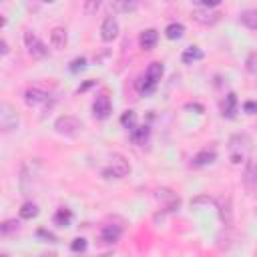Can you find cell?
Returning <instances> with one entry per match:
<instances>
[{"instance_id": "6da1fadb", "label": "cell", "mask_w": 257, "mask_h": 257, "mask_svg": "<svg viewBox=\"0 0 257 257\" xmlns=\"http://www.w3.org/2000/svg\"><path fill=\"white\" fill-rule=\"evenodd\" d=\"M163 73H165V68L161 62H151L149 68L145 71V75L139 79V82H137V89H139L141 95H151L153 91L157 89V84L159 80L163 79Z\"/></svg>"}, {"instance_id": "7a4b0ae2", "label": "cell", "mask_w": 257, "mask_h": 257, "mask_svg": "<svg viewBox=\"0 0 257 257\" xmlns=\"http://www.w3.org/2000/svg\"><path fill=\"white\" fill-rule=\"evenodd\" d=\"M249 147H251V139L247 135H233L229 139V159L233 165H241L247 161L249 155Z\"/></svg>"}, {"instance_id": "3957f363", "label": "cell", "mask_w": 257, "mask_h": 257, "mask_svg": "<svg viewBox=\"0 0 257 257\" xmlns=\"http://www.w3.org/2000/svg\"><path fill=\"white\" fill-rule=\"evenodd\" d=\"M0 129H2V133H10L14 129H19V115H16V109L8 100L0 102Z\"/></svg>"}, {"instance_id": "277c9868", "label": "cell", "mask_w": 257, "mask_h": 257, "mask_svg": "<svg viewBox=\"0 0 257 257\" xmlns=\"http://www.w3.org/2000/svg\"><path fill=\"white\" fill-rule=\"evenodd\" d=\"M55 129L59 135H64V137H77L80 131H82V123L79 121L77 117L73 115H62L55 121Z\"/></svg>"}, {"instance_id": "5b68a950", "label": "cell", "mask_w": 257, "mask_h": 257, "mask_svg": "<svg viewBox=\"0 0 257 257\" xmlns=\"http://www.w3.org/2000/svg\"><path fill=\"white\" fill-rule=\"evenodd\" d=\"M129 171H131V167L125 161V157L115 155L111 159V163L102 169V177H105V179H123V177L129 175Z\"/></svg>"}, {"instance_id": "8992f818", "label": "cell", "mask_w": 257, "mask_h": 257, "mask_svg": "<svg viewBox=\"0 0 257 257\" xmlns=\"http://www.w3.org/2000/svg\"><path fill=\"white\" fill-rule=\"evenodd\" d=\"M24 44H26V50H28V55L32 59H44V57H48L46 44L34 32H30V30L24 32Z\"/></svg>"}, {"instance_id": "52a82bcc", "label": "cell", "mask_w": 257, "mask_h": 257, "mask_svg": "<svg viewBox=\"0 0 257 257\" xmlns=\"http://www.w3.org/2000/svg\"><path fill=\"white\" fill-rule=\"evenodd\" d=\"M215 205H217L219 219L223 221V225L231 227L233 225V203H231V197L229 195H221L219 199H215Z\"/></svg>"}, {"instance_id": "ba28073f", "label": "cell", "mask_w": 257, "mask_h": 257, "mask_svg": "<svg viewBox=\"0 0 257 257\" xmlns=\"http://www.w3.org/2000/svg\"><path fill=\"white\" fill-rule=\"evenodd\" d=\"M111 113H113L111 99L107 95L97 97V100L93 102V115H95V119H99V121H105V119L111 117Z\"/></svg>"}, {"instance_id": "9c48e42d", "label": "cell", "mask_w": 257, "mask_h": 257, "mask_svg": "<svg viewBox=\"0 0 257 257\" xmlns=\"http://www.w3.org/2000/svg\"><path fill=\"white\" fill-rule=\"evenodd\" d=\"M191 19H193L195 22L203 24V26H213V24H217V22H219L221 14H219V12H215V10H211V8H197V10H193Z\"/></svg>"}, {"instance_id": "30bf717a", "label": "cell", "mask_w": 257, "mask_h": 257, "mask_svg": "<svg viewBox=\"0 0 257 257\" xmlns=\"http://www.w3.org/2000/svg\"><path fill=\"white\" fill-rule=\"evenodd\" d=\"M155 197L165 203V211H169V213L177 211L179 205H181V199L177 197V193H173L171 189H167V187H161V189H157V195Z\"/></svg>"}, {"instance_id": "8fae6325", "label": "cell", "mask_w": 257, "mask_h": 257, "mask_svg": "<svg viewBox=\"0 0 257 257\" xmlns=\"http://www.w3.org/2000/svg\"><path fill=\"white\" fill-rule=\"evenodd\" d=\"M117 37H119V22L115 16H107L100 26V39L105 42H113Z\"/></svg>"}, {"instance_id": "7c38bea8", "label": "cell", "mask_w": 257, "mask_h": 257, "mask_svg": "<svg viewBox=\"0 0 257 257\" xmlns=\"http://www.w3.org/2000/svg\"><path fill=\"white\" fill-rule=\"evenodd\" d=\"M48 99H50V95L44 93V91H40V89H28V91L24 93V102H26L28 107H32V109H37V107L44 105Z\"/></svg>"}, {"instance_id": "4fadbf2b", "label": "cell", "mask_w": 257, "mask_h": 257, "mask_svg": "<svg viewBox=\"0 0 257 257\" xmlns=\"http://www.w3.org/2000/svg\"><path fill=\"white\" fill-rule=\"evenodd\" d=\"M121 235H123V229L119 225H105L102 231H100V241L113 245V243H117L119 239H121Z\"/></svg>"}, {"instance_id": "5bb4252c", "label": "cell", "mask_w": 257, "mask_h": 257, "mask_svg": "<svg viewBox=\"0 0 257 257\" xmlns=\"http://www.w3.org/2000/svg\"><path fill=\"white\" fill-rule=\"evenodd\" d=\"M68 42V34H66V28L62 26H55L53 30H50V44H53V48L57 50H62Z\"/></svg>"}, {"instance_id": "9a60e30c", "label": "cell", "mask_w": 257, "mask_h": 257, "mask_svg": "<svg viewBox=\"0 0 257 257\" xmlns=\"http://www.w3.org/2000/svg\"><path fill=\"white\" fill-rule=\"evenodd\" d=\"M217 159V153H215V149L211 147H207V149H201L197 155L193 157V165L195 167H205V165H211L213 161Z\"/></svg>"}, {"instance_id": "2e32d148", "label": "cell", "mask_w": 257, "mask_h": 257, "mask_svg": "<svg viewBox=\"0 0 257 257\" xmlns=\"http://www.w3.org/2000/svg\"><path fill=\"white\" fill-rule=\"evenodd\" d=\"M157 40H159V32L155 28H149V30H145L141 34L139 44H141L143 50H153V48H155V44H157Z\"/></svg>"}, {"instance_id": "e0dca14e", "label": "cell", "mask_w": 257, "mask_h": 257, "mask_svg": "<svg viewBox=\"0 0 257 257\" xmlns=\"http://www.w3.org/2000/svg\"><path fill=\"white\" fill-rule=\"evenodd\" d=\"M149 135H151L149 127H135L131 129V141L137 145H145L149 141Z\"/></svg>"}, {"instance_id": "ac0fdd59", "label": "cell", "mask_w": 257, "mask_h": 257, "mask_svg": "<svg viewBox=\"0 0 257 257\" xmlns=\"http://www.w3.org/2000/svg\"><path fill=\"white\" fill-rule=\"evenodd\" d=\"M113 12H133L137 8V0H111Z\"/></svg>"}, {"instance_id": "d6986e66", "label": "cell", "mask_w": 257, "mask_h": 257, "mask_svg": "<svg viewBox=\"0 0 257 257\" xmlns=\"http://www.w3.org/2000/svg\"><path fill=\"white\" fill-rule=\"evenodd\" d=\"M239 20L249 30H257V10H243L241 16H239Z\"/></svg>"}, {"instance_id": "ffe728a7", "label": "cell", "mask_w": 257, "mask_h": 257, "mask_svg": "<svg viewBox=\"0 0 257 257\" xmlns=\"http://www.w3.org/2000/svg\"><path fill=\"white\" fill-rule=\"evenodd\" d=\"M235 111H237V97H235V93H229L225 97V102H223V117L233 119Z\"/></svg>"}, {"instance_id": "44dd1931", "label": "cell", "mask_w": 257, "mask_h": 257, "mask_svg": "<svg viewBox=\"0 0 257 257\" xmlns=\"http://www.w3.org/2000/svg\"><path fill=\"white\" fill-rule=\"evenodd\" d=\"M183 34H185V26H183L181 22H173V24H169V26L165 28V37H167L169 40H179Z\"/></svg>"}, {"instance_id": "7402d4cb", "label": "cell", "mask_w": 257, "mask_h": 257, "mask_svg": "<svg viewBox=\"0 0 257 257\" xmlns=\"http://www.w3.org/2000/svg\"><path fill=\"white\" fill-rule=\"evenodd\" d=\"M203 59V50L201 48H197V46H189L183 53V57H181V60L185 62V64H191V62H195V60H201Z\"/></svg>"}, {"instance_id": "603a6c76", "label": "cell", "mask_w": 257, "mask_h": 257, "mask_svg": "<svg viewBox=\"0 0 257 257\" xmlns=\"http://www.w3.org/2000/svg\"><path fill=\"white\" fill-rule=\"evenodd\" d=\"M71 219H73V213L71 209H66V207H60L55 215V223L59 227H68V223H71Z\"/></svg>"}, {"instance_id": "cb8c5ba5", "label": "cell", "mask_w": 257, "mask_h": 257, "mask_svg": "<svg viewBox=\"0 0 257 257\" xmlns=\"http://www.w3.org/2000/svg\"><path fill=\"white\" fill-rule=\"evenodd\" d=\"M19 213H20L22 219H34V217L39 215V207H37V205H34L32 201H26V203L22 205V207H20Z\"/></svg>"}, {"instance_id": "d4e9b609", "label": "cell", "mask_w": 257, "mask_h": 257, "mask_svg": "<svg viewBox=\"0 0 257 257\" xmlns=\"http://www.w3.org/2000/svg\"><path fill=\"white\" fill-rule=\"evenodd\" d=\"M19 227H20L19 221H16V219H8V221H4V223L0 225V233L6 237V235H10V233H14V231H19Z\"/></svg>"}, {"instance_id": "484cf974", "label": "cell", "mask_w": 257, "mask_h": 257, "mask_svg": "<svg viewBox=\"0 0 257 257\" xmlns=\"http://www.w3.org/2000/svg\"><path fill=\"white\" fill-rule=\"evenodd\" d=\"M100 4H102V0H84V14H87V16H95L99 12Z\"/></svg>"}, {"instance_id": "4316f807", "label": "cell", "mask_w": 257, "mask_h": 257, "mask_svg": "<svg viewBox=\"0 0 257 257\" xmlns=\"http://www.w3.org/2000/svg\"><path fill=\"white\" fill-rule=\"evenodd\" d=\"M121 123H123V127H127V129H135L137 113H135V111H127V113L121 117Z\"/></svg>"}, {"instance_id": "83f0119b", "label": "cell", "mask_w": 257, "mask_h": 257, "mask_svg": "<svg viewBox=\"0 0 257 257\" xmlns=\"http://www.w3.org/2000/svg\"><path fill=\"white\" fill-rule=\"evenodd\" d=\"M71 251H75V253H82V251H87V239H84V237H77V239H73V243H71Z\"/></svg>"}, {"instance_id": "f1b7e54d", "label": "cell", "mask_w": 257, "mask_h": 257, "mask_svg": "<svg viewBox=\"0 0 257 257\" xmlns=\"http://www.w3.org/2000/svg\"><path fill=\"white\" fill-rule=\"evenodd\" d=\"M84 66H87V59H84V57H79V59H75V60L71 62L68 71H71V73H79V71H82Z\"/></svg>"}, {"instance_id": "f546056e", "label": "cell", "mask_w": 257, "mask_h": 257, "mask_svg": "<svg viewBox=\"0 0 257 257\" xmlns=\"http://www.w3.org/2000/svg\"><path fill=\"white\" fill-rule=\"evenodd\" d=\"M213 203H215V199H211L207 195H201V197H197V199L191 201V207H197V205H213Z\"/></svg>"}, {"instance_id": "4dcf8cb0", "label": "cell", "mask_w": 257, "mask_h": 257, "mask_svg": "<svg viewBox=\"0 0 257 257\" xmlns=\"http://www.w3.org/2000/svg\"><path fill=\"white\" fill-rule=\"evenodd\" d=\"M195 4H199L201 8H215L221 4V0H193Z\"/></svg>"}, {"instance_id": "1f68e13d", "label": "cell", "mask_w": 257, "mask_h": 257, "mask_svg": "<svg viewBox=\"0 0 257 257\" xmlns=\"http://www.w3.org/2000/svg\"><path fill=\"white\" fill-rule=\"evenodd\" d=\"M247 181L257 183V161H251L249 167H247Z\"/></svg>"}, {"instance_id": "d6a6232c", "label": "cell", "mask_w": 257, "mask_h": 257, "mask_svg": "<svg viewBox=\"0 0 257 257\" xmlns=\"http://www.w3.org/2000/svg\"><path fill=\"white\" fill-rule=\"evenodd\" d=\"M243 111L247 115H257V102L255 100H247L245 105H243Z\"/></svg>"}, {"instance_id": "836d02e7", "label": "cell", "mask_w": 257, "mask_h": 257, "mask_svg": "<svg viewBox=\"0 0 257 257\" xmlns=\"http://www.w3.org/2000/svg\"><path fill=\"white\" fill-rule=\"evenodd\" d=\"M247 71H249V73H255V71H257V53H253V55L249 57V60H247Z\"/></svg>"}, {"instance_id": "e575fe53", "label": "cell", "mask_w": 257, "mask_h": 257, "mask_svg": "<svg viewBox=\"0 0 257 257\" xmlns=\"http://www.w3.org/2000/svg\"><path fill=\"white\" fill-rule=\"evenodd\" d=\"M39 237H44L46 241H50V243H57V237L53 235V233H48L46 229H39V233H37Z\"/></svg>"}, {"instance_id": "d590c367", "label": "cell", "mask_w": 257, "mask_h": 257, "mask_svg": "<svg viewBox=\"0 0 257 257\" xmlns=\"http://www.w3.org/2000/svg\"><path fill=\"white\" fill-rule=\"evenodd\" d=\"M2 55H8V42L2 39Z\"/></svg>"}, {"instance_id": "8d00e7d4", "label": "cell", "mask_w": 257, "mask_h": 257, "mask_svg": "<svg viewBox=\"0 0 257 257\" xmlns=\"http://www.w3.org/2000/svg\"><path fill=\"white\" fill-rule=\"evenodd\" d=\"M42 2H48L50 4V2H55V0H42Z\"/></svg>"}, {"instance_id": "74e56055", "label": "cell", "mask_w": 257, "mask_h": 257, "mask_svg": "<svg viewBox=\"0 0 257 257\" xmlns=\"http://www.w3.org/2000/svg\"><path fill=\"white\" fill-rule=\"evenodd\" d=\"M2 2H6V0H2Z\"/></svg>"}]
</instances>
